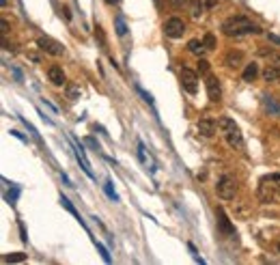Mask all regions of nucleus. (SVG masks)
Masks as SVG:
<instances>
[{
  "instance_id": "nucleus-29",
  "label": "nucleus",
  "mask_w": 280,
  "mask_h": 265,
  "mask_svg": "<svg viewBox=\"0 0 280 265\" xmlns=\"http://www.w3.org/2000/svg\"><path fill=\"white\" fill-rule=\"evenodd\" d=\"M138 158H140V162L142 164H147L149 159H147V149H144V144L138 141Z\"/></svg>"
},
{
  "instance_id": "nucleus-39",
  "label": "nucleus",
  "mask_w": 280,
  "mask_h": 265,
  "mask_svg": "<svg viewBox=\"0 0 280 265\" xmlns=\"http://www.w3.org/2000/svg\"><path fill=\"white\" fill-rule=\"evenodd\" d=\"M2 33H4V35H7V33H9V24H7V22H4V19H2Z\"/></svg>"
},
{
  "instance_id": "nucleus-38",
  "label": "nucleus",
  "mask_w": 280,
  "mask_h": 265,
  "mask_svg": "<svg viewBox=\"0 0 280 265\" xmlns=\"http://www.w3.org/2000/svg\"><path fill=\"white\" fill-rule=\"evenodd\" d=\"M63 13H65V19H67V22H69V19H71V13H69V9H67V7L63 9Z\"/></svg>"
},
{
  "instance_id": "nucleus-20",
  "label": "nucleus",
  "mask_w": 280,
  "mask_h": 265,
  "mask_svg": "<svg viewBox=\"0 0 280 265\" xmlns=\"http://www.w3.org/2000/svg\"><path fill=\"white\" fill-rule=\"evenodd\" d=\"M259 54H261V56H265L267 61H272L274 65H280V54H278V52H274V50L261 48V50H259Z\"/></svg>"
},
{
  "instance_id": "nucleus-10",
  "label": "nucleus",
  "mask_w": 280,
  "mask_h": 265,
  "mask_svg": "<svg viewBox=\"0 0 280 265\" xmlns=\"http://www.w3.org/2000/svg\"><path fill=\"white\" fill-rule=\"evenodd\" d=\"M257 198L259 203H274V198H276V190L269 188L267 183L259 181V188H257Z\"/></svg>"
},
{
  "instance_id": "nucleus-40",
  "label": "nucleus",
  "mask_w": 280,
  "mask_h": 265,
  "mask_svg": "<svg viewBox=\"0 0 280 265\" xmlns=\"http://www.w3.org/2000/svg\"><path fill=\"white\" fill-rule=\"evenodd\" d=\"M106 2H108V4H117L119 0H106Z\"/></svg>"
},
{
  "instance_id": "nucleus-5",
  "label": "nucleus",
  "mask_w": 280,
  "mask_h": 265,
  "mask_svg": "<svg viewBox=\"0 0 280 265\" xmlns=\"http://www.w3.org/2000/svg\"><path fill=\"white\" fill-rule=\"evenodd\" d=\"M37 46H39V50L50 54V56H61L65 52L63 43H58L56 39H52V37H37Z\"/></svg>"
},
{
  "instance_id": "nucleus-7",
  "label": "nucleus",
  "mask_w": 280,
  "mask_h": 265,
  "mask_svg": "<svg viewBox=\"0 0 280 265\" xmlns=\"http://www.w3.org/2000/svg\"><path fill=\"white\" fill-rule=\"evenodd\" d=\"M205 87H207V95L211 102H220L222 99V88H220V80L211 73H207V80H205Z\"/></svg>"
},
{
  "instance_id": "nucleus-33",
  "label": "nucleus",
  "mask_w": 280,
  "mask_h": 265,
  "mask_svg": "<svg viewBox=\"0 0 280 265\" xmlns=\"http://www.w3.org/2000/svg\"><path fill=\"white\" fill-rule=\"evenodd\" d=\"M267 39H269V41H272V43H278V46H280V37H278V35L269 33V35H267Z\"/></svg>"
},
{
  "instance_id": "nucleus-17",
  "label": "nucleus",
  "mask_w": 280,
  "mask_h": 265,
  "mask_svg": "<svg viewBox=\"0 0 280 265\" xmlns=\"http://www.w3.org/2000/svg\"><path fill=\"white\" fill-rule=\"evenodd\" d=\"M61 205H63V207H65V209H67V212H69V213H71V216H73V218H76V220H78V222H80V224H82V227H84V229H87V224H84V220H82V216H80V213H78V209H76V207H73V205H71V201H69V198H65V196H61Z\"/></svg>"
},
{
  "instance_id": "nucleus-36",
  "label": "nucleus",
  "mask_w": 280,
  "mask_h": 265,
  "mask_svg": "<svg viewBox=\"0 0 280 265\" xmlns=\"http://www.w3.org/2000/svg\"><path fill=\"white\" fill-rule=\"evenodd\" d=\"M19 233H22V242L26 244V242H28V237H26V231H24V224H19Z\"/></svg>"
},
{
  "instance_id": "nucleus-41",
  "label": "nucleus",
  "mask_w": 280,
  "mask_h": 265,
  "mask_svg": "<svg viewBox=\"0 0 280 265\" xmlns=\"http://www.w3.org/2000/svg\"><path fill=\"white\" fill-rule=\"evenodd\" d=\"M0 4H2V7H7V0H0Z\"/></svg>"
},
{
  "instance_id": "nucleus-25",
  "label": "nucleus",
  "mask_w": 280,
  "mask_h": 265,
  "mask_svg": "<svg viewBox=\"0 0 280 265\" xmlns=\"http://www.w3.org/2000/svg\"><path fill=\"white\" fill-rule=\"evenodd\" d=\"M18 196H19V188L16 186V183H11V190L7 192V201H9V203H16Z\"/></svg>"
},
{
  "instance_id": "nucleus-2",
  "label": "nucleus",
  "mask_w": 280,
  "mask_h": 265,
  "mask_svg": "<svg viewBox=\"0 0 280 265\" xmlns=\"http://www.w3.org/2000/svg\"><path fill=\"white\" fill-rule=\"evenodd\" d=\"M218 129L222 132V136H224V141H227L228 147L235 149V151H244V147H246V142H244V134H242V129L235 125L233 119L220 117L218 119Z\"/></svg>"
},
{
  "instance_id": "nucleus-12",
  "label": "nucleus",
  "mask_w": 280,
  "mask_h": 265,
  "mask_svg": "<svg viewBox=\"0 0 280 265\" xmlns=\"http://www.w3.org/2000/svg\"><path fill=\"white\" fill-rule=\"evenodd\" d=\"M242 63H244V52H239V50H231V52L227 54V58H224L227 67H239Z\"/></svg>"
},
{
  "instance_id": "nucleus-35",
  "label": "nucleus",
  "mask_w": 280,
  "mask_h": 265,
  "mask_svg": "<svg viewBox=\"0 0 280 265\" xmlns=\"http://www.w3.org/2000/svg\"><path fill=\"white\" fill-rule=\"evenodd\" d=\"M11 71H13V76L18 78V82H22V80H24V78H22V71H19V69H16V67H11Z\"/></svg>"
},
{
  "instance_id": "nucleus-21",
  "label": "nucleus",
  "mask_w": 280,
  "mask_h": 265,
  "mask_svg": "<svg viewBox=\"0 0 280 265\" xmlns=\"http://www.w3.org/2000/svg\"><path fill=\"white\" fill-rule=\"evenodd\" d=\"M203 9H205V2H203V0H192V4H190V13H192L194 19L201 18Z\"/></svg>"
},
{
  "instance_id": "nucleus-37",
  "label": "nucleus",
  "mask_w": 280,
  "mask_h": 265,
  "mask_svg": "<svg viewBox=\"0 0 280 265\" xmlns=\"http://www.w3.org/2000/svg\"><path fill=\"white\" fill-rule=\"evenodd\" d=\"M11 136H16V138H19V141H26V138H24V136H22V134H19V132H18V129H11Z\"/></svg>"
},
{
  "instance_id": "nucleus-27",
  "label": "nucleus",
  "mask_w": 280,
  "mask_h": 265,
  "mask_svg": "<svg viewBox=\"0 0 280 265\" xmlns=\"http://www.w3.org/2000/svg\"><path fill=\"white\" fill-rule=\"evenodd\" d=\"M95 246H97V250H99V254H102V259H104V261H106V263H110V261H112V259H110V252H108V248L104 246V244L95 242Z\"/></svg>"
},
{
  "instance_id": "nucleus-31",
  "label": "nucleus",
  "mask_w": 280,
  "mask_h": 265,
  "mask_svg": "<svg viewBox=\"0 0 280 265\" xmlns=\"http://www.w3.org/2000/svg\"><path fill=\"white\" fill-rule=\"evenodd\" d=\"M136 91H138L140 95H142V97H144V102H147V104H153V97H151V95H149L147 91H144L142 87H138V84H136Z\"/></svg>"
},
{
  "instance_id": "nucleus-6",
  "label": "nucleus",
  "mask_w": 280,
  "mask_h": 265,
  "mask_svg": "<svg viewBox=\"0 0 280 265\" xmlns=\"http://www.w3.org/2000/svg\"><path fill=\"white\" fill-rule=\"evenodd\" d=\"M181 87L186 88L190 95H196V91H198V73L192 71V69H188V67H183L181 69Z\"/></svg>"
},
{
  "instance_id": "nucleus-30",
  "label": "nucleus",
  "mask_w": 280,
  "mask_h": 265,
  "mask_svg": "<svg viewBox=\"0 0 280 265\" xmlns=\"http://www.w3.org/2000/svg\"><path fill=\"white\" fill-rule=\"evenodd\" d=\"M95 37L99 39V43H102V46H106V35H104L102 26H97V28H95Z\"/></svg>"
},
{
  "instance_id": "nucleus-32",
  "label": "nucleus",
  "mask_w": 280,
  "mask_h": 265,
  "mask_svg": "<svg viewBox=\"0 0 280 265\" xmlns=\"http://www.w3.org/2000/svg\"><path fill=\"white\" fill-rule=\"evenodd\" d=\"M205 2V9H213L218 4V0H203Z\"/></svg>"
},
{
  "instance_id": "nucleus-13",
  "label": "nucleus",
  "mask_w": 280,
  "mask_h": 265,
  "mask_svg": "<svg viewBox=\"0 0 280 265\" xmlns=\"http://www.w3.org/2000/svg\"><path fill=\"white\" fill-rule=\"evenodd\" d=\"M263 80L265 82H276V80H280V67L267 65V67L263 69Z\"/></svg>"
},
{
  "instance_id": "nucleus-15",
  "label": "nucleus",
  "mask_w": 280,
  "mask_h": 265,
  "mask_svg": "<svg viewBox=\"0 0 280 265\" xmlns=\"http://www.w3.org/2000/svg\"><path fill=\"white\" fill-rule=\"evenodd\" d=\"M263 183H267L269 188H274L276 192H280V173H269V175H263L261 177Z\"/></svg>"
},
{
  "instance_id": "nucleus-3",
  "label": "nucleus",
  "mask_w": 280,
  "mask_h": 265,
  "mask_svg": "<svg viewBox=\"0 0 280 265\" xmlns=\"http://www.w3.org/2000/svg\"><path fill=\"white\" fill-rule=\"evenodd\" d=\"M216 194L222 201H233L235 194H237V181L231 175H222L216 183Z\"/></svg>"
},
{
  "instance_id": "nucleus-18",
  "label": "nucleus",
  "mask_w": 280,
  "mask_h": 265,
  "mask_svg": "<svg viewBox=\"0 0 280 265\" xmlns=\"http://www.w3.org/2000/svg\"><path fill=\"white\" fill-rule=\"evenodd\" d=\"M188 50H190L192 54H196V56H203V54L207 52L205 43H203V41H198V39H190V41H188Z\"/></svg>"
},
{
  "instance_id": "nucleus-19",
  "label": "nucleus",
  "mask_w": 280,
  "mask_h": 265,
  "mask_svg": "<svg viewBox=\"0 0 280 265\" xmlns=\"http://www.w3.org/2000/svg\"><path fill=\"white\" fill-rule=\"evenodd\" d=\"M263 106H265V110H267L269 114L280 117V104L274 102V97H267V95H265V97H263Z\"/></svg>"
},
{
  "instance_id": "nucleus-43",
  "label": "nucleus",
  "mask_w": 280,
  "mask_h": 265,
  "mask_svg": "<svg viewBox=\"0 0 280 265\" xmlns=\"http://www.w3.org/2000/svg\"><path fill=\"white\" fill-rule=\"evenodd\" d=\"M276 248H278V252H280V242H278V246H276Z\"/></svg>"
},
{
  "instance_id": "nucleus-9",
  "label": "nucleus",
  "mask_w": 280,
  "mask_h": 265,
  "mask_svg": "<svg viewBox=\"0 0 280 265\" xmlns=\"http://www.w3.org/2000/svg\"><path fill=\"white\" fill-rule=\"evenodd\" d=\"M216 129H218V121H213V119L205 117L198 121V134L205 138H211L213 134H216Z\"/></svg>"
},
{
  "instance_id": "nucleus-1",
  "label": "nucleus",
  "mask_w": 280,
  "mask_h": 265,
  "mask_svg": "<svg viewBox=\"0 0 280 265\" xmlns=\"http://www.w3.org/2000/svg\"><path fill=\"white\" fill-rule=\"evenodd\" d=\"M222 33L227 35V37H246V35H261V26L259 24H254L250 18L246 16H233L228 19H224L222 22Z\"/></svg>"
},
{
  "instance_id": "nucleus-22",
  "label": "nucleus",
  "mask_w": 280,
  "mask_h": 265,
  "mask_svg": "<svg viewBox=\"0 0 280 265\" xmlns=\"http://www.w3.org/2000/svg\"><path fill=\"white\" fill-rule=\"evenodd\" d=\"M2 261H4V263H22V261H26V254H24V252L4 254V257H2Z\"/></svg>"
},
{
  "instance_id": "nucleus-28",
  "label": "nucleus",
  "mask_w": 280,
  "mask_h": 265,
  "mask_svg": "<svg viewBox=\"0 0 280 265\" xmlns=\"http://www.w3.org/2000/svg\"><path fill=\"white\" fill-rule=\"evenodd\" d=\"M203 43H205V48H207V50H213V48H216V37H213L211 33H207L203 37Z\"/></svg>"
},
{
  "instance_id": "nucleus-14",
  "label": "nucleus",
  "mask_w": 280,
  "mask_h": 265,
  "mask_svg": "<svg viewBox=\"0 0 280 265\" xmlns=\"http://www.w3.org/2000/svg\"><path fill=\"white\" fill-rule=\"evenodd\" d=\"M65 95H67V99H71V102H78V99L82 97V91H80L78 84L67 82V84H65Z\"/></svg>"
},
{
  "instance_id": "nucleus-8",
  "label": "nucleus",
  "mask_w": 280,
  "mask_h": 265,
  "mask_svg": "<svg viewBox=\"0 0 280 265\" xmlns=\"http://www.w3.org/2000/svg\"><path fill=\"white\" fill-rule=\"evenodd\" d=\"M216 218H218V231H220V233H222V235H235V227H233V222L228 220L227 212H224L222 207H218V209H216Z\"/></svg>"
},
{
  "instance_id": "nucleus-11",
  "label": "nucleus",
  "mask_w": 280,
  "mask_h": 265,
  "mask_svg": "<svg viewBox=\"0 0 280 265\" xmlns=\"http://www.w3.org/2000/svg\"><path fill=\"white\" fill-rule=\"evenodd\" d=\"M48 78H50V82H52L54 87H63V84H67V82H65L63 67H58V65H52V67L48 69Z\"/></svg>"
},
{
  "instance_id": "nucleus-34",
  "label": "nucleus",
  "mask_w": 280,
  "mask_h": 265,
  "mask_svg": "<svg viewBox=\"0 0 280 265\" xmlns=\"http://www.w3.org/2000/svg\"><path fill=\"white\" fill-rule=\"evenodd\" d=\"M186 2H188V0H171V4H173V7H175V9L183 7V4H186Z\"/></svg>"
},
{
  "instance_id": "nucleus-42",
  "label": "nucleus",
  "mask_w": 280,
  "mask_h": 265,
  "mask_svg": "<svg viewBox=\"0 0 280 265\" xmlns=\"http://www.w3.org/2000/svg\"><path fill=\"white\" fill-rule=\"evenodd\" d=\"M153 2H156V4H159V2H162V0H153Z\"/></svg>"
},
{
  "instance_id": "nucleus-23",
  "label": "nucleus",
  "mask_w": 280,
  "mask_h": 265,
  "mask_svg": "<svg viewBox=\"0 0 280 265\" xmlns=\"http://www.w3.org/2000/svg\"><path fill=\"white\" fill-rule=\"evenodd\" d=\"M114 28H117V35H119V37H125V35H127V24H125V19H123L121 16L114 19Z\"/></svg>"
},
{
  "instance_id": "nucleus-4",
  "label": "nucleus",
  "mask_w": 280,
  "mask_h": 265,
  "mask_svg": "<svg viewBox=\"0 0 280 265\" xmlns=\"http://www.w3.org/2000/svg\"><path fill=\"white\" fill-rule=\"evenodd\" d=\"M183 33H186V24H183L181 18H168L166 22H164V35L171 39H179L183 37Z\"/></svg>"
},
{
  "instance_id": "nucleus-24",
  "label": "nucleus",
  "mask_w": 280,
  "mask_h": 265,
  "mask_svg": "<svg viewBox=\"0 0 280 265\" xmlns=\"http://www.w3.org/2000/svg\"><path fill=\"white\" fill-rule=\"evenodd\" d=\"M104 192H106V196L110 198V201L119 203V194H117V192H114V188H112V181H110V179H108V181H106V183H104Z\"/></svg>"
},
{
  "instance_id": "nucleus-26",
  "label": "nucleus",
  "mask_w": 280,
  "mask_h": 265,
  "mask_svg": "<svg viewBox=\"0 0 280 265\" xmlns=\"http://www.w3.org/2000/svg\"><path fill=\"white\" fill-rule=\"evenodd\" d=\"M196 71L201 73V76H207V73H209V63L205 61V58H198V63H196Z\"/></svg>"
},
{
  "instance_id": "nucleus-16",
  "label": "nucleus",
  "mask_w": 280,
  "mask_h": 265,
  "mask_svg": "<svg viewBox=\"0 0 280 265\" xmlns=\"http://www.w3.org/2000/svg\"><path fill=\"white\" fill-rule=\"evenodd\" d=\"M259 76V65L257 63H248L246 65V69H244V73H242V78L246 80V82H254V78Z\"/></svg>"
}]
</instances>
